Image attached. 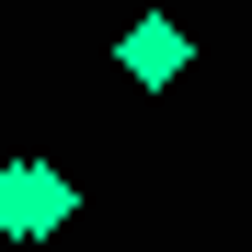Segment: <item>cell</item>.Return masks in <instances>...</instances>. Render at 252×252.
<instances>
[{
	"label": "cell",
	"instance_id": "1",
	"mask_svg": "<svg viewBox=\"0 0 252 252\" xmlns=\"http://www.w3.org/2000/svg\"><path fill=\"white\" fill-rule=\"evenodd\" d=\"M69 218H80V184L58 172V160H0V241L34 252V241H58Z\"/></svg>",
	"mask_w": 252,
	"mask_h": 252
},
{
	"label": "cell",
	"instance_id": "2",
	"mask_svg": "<svg viewBox=\"0 0 252 252\" xmlns=\"http://www.w3.org/2000/svg\"><path fill=\"white\" fill-rule=\"evenodd\" d=\"M115 69H126V80H138V92H172V80L195 69V34H184L172 12H138V23H126V34H115Z\"/></svg>",
	"mask_w": 252,
	"mask_h": 252
}]
</instances>
